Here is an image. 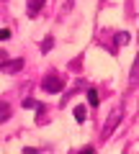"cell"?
I'll use <instances>...</instances> for the list:
<instances>
[{"mask_svg":"<svg viewBox=\"0 0 139 154\" xmlns=\"http://www.w3.org/2000/svg\"><path fill=\"white\" fill-rule=\"evenodd\" d=\"M121 118H124V105H116V108L108 113V118H106V126H103V139H108L113 134V128L121 123Z\"/></svg>","mask_w":139,"mask_h":154,"instance_id":"1","label":"cell"},{"mask_svg":"<svg viewBox=\"0 0 139 154\" xmlns=\"http://www.w3.org/2000/svg\"><path fill=\"white\" fill-rule=\"evenodd\" d=\"M41 88H44L46 93H59V90L65 88V77H62V75H57V72H49V75L44 77Z\"/></svg>","mask_w":139,"mask_h":154,"instance_id":"2","label":"cell"},{"mask_svg":"<svg viewBox=\"0 0 139 154\" xmlns=\"http://www.w3.org/2000/svg\"><path fill=\"white\" fill-rule=\"evenodd\" d=\"M41 5H44V0H28V16H36V13L41 11Z\"/></svg>","mask_w":139,"mask_h":154,"instance_id":"3","label":"cell"},{"mask_svg":"<svg viewBox=\"0 0 139 154\" xmlns=\"http://www.w3.org/2000/svg\"><path fill=\"white\" fill-rule=\"evenodd\" d=\"M23 67V59H16V62H3V69L5 72H18Z\"/></svg>","mask_w":139,"mask_h":154,"instance_id":"4","label":"cell"},{"mask_svg":"<svg viewBox=\"0 0 139 154\" xmlns=\"http://www.w3.org/2000/svg\"><path fill=\"white\" fill-rule=\"evenodd\" d=\"M131 85H139V54H137V59H134V67H131Z\"/></svg>","mask_w":139,"mask_h":154,"instance_id":"5","label":"cell"},{"mask_svg":"<svg viewBox=\"0 0 139 154\" xmlns=\"http://www.w3.org/2000/svg\"><path fill=\"white\" fill-rule=\"evenodd\" d=\"M88 103H90V105H98V103H100L98 90H88Z\"/></svg>","mask_w":139,"mask_h":154,"instance_id":"6","label":"cell"},{"mask_svg":"<svg viewBox=\"0 0 139 154\" xmlns=\"http://www.w3.org/2000/svg\"><path fill=\"white\" fill-rule=\"evenodd\" d=\"M75 121H77V123L85 121V108H83V105H77V108H75Z\"/></svg>","mask_w":139,"mask_h":154,"instance_id":"7","label":"cell"},{"mask_svg":"<svg viewBox=\"0 0 139 154\" xmlns=\"http://www.w3.org/2000/svg\"><path fill=\"white\" fill-rule=\"evenodd\" d=\"M52 46H54V38H52V36H46L44 41H41V51H49Z\"/></svg>","mask_w":139,"mask_h":154,"instance_id":"8","label":"cell"},{"mask_svg":"<svg viewBox=\"0 0 139 154\" xmlns=\"http://www.w3.org/2000/svg\"><path fill=\"white\" fill-rule=\"evenodd\" d=\"M0 118H3V121L11 118V105H8V103H3V116H0Z\"/></svg>","mask_w":139,"mask_h":154,"instance_id":"9","label":"cell"},{"mask_svg":"<svg viewBox=\"0 0 139 154\" xmlns=\"http://www.w3.org/2000/svg\"><path fill=\"white\" fill-rule=\"evenodd\" d=\"M0 38H3V41H8V38H11V28H3V31H0Z\"/></svg>","mask_w":139,"mask_h":154,"instance_id":"10","label":"cell"}]
</instances>
